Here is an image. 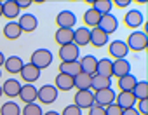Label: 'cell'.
<instances>
[{
    "label": "cell",
    "mask_w": 148,
    "mask_h": 115,
    "mask_svg": "<svg viewBox=\"0 0 148 115\" xmlns=\"http://www.w3.org/2000/svg\"><path fill=\"white\" fill-rule=\"evenodd\" d=\"M89 37H91V30L86 26H80L77 30H73V44H75L79 49L89 44Z\"/></svg>",
    "instance_id": "cell-17"
},
{
    "label": "cell",
    "mask_w": 148,
    "mask_h": 115,
    "mask_svg": "<svg viewBox=\"0 0 148 115\" xmlns=\"http://www.w3.org/2000/svg\"><path fill=\"white\" fill-rule=\"evenodd\" d=\"M124 21H125V26H129V28H138V26H141V25L145 23V16H143L141 11L131 9V11L125 14Z\"/></svg>",
    "instance_id": "cell-14"
},
{
    "label": "cell",
    "mask_w": 148,
    "mask_h": 115,
    "mask_svg": "<svg viewBox=\"0 0 148 115\" xmlns=\"http://www.w3.org/2000/svg\"><path fill=\"white\" fill-rule=\"evenodd\" d=\"M37 99L42 105H51L58 99V89L52 84H44L38 91H37Z\"/></svg>",
    "instance_id": "cell-4"
},
{
    "label": "cell",
    "mask_w": 148,
    "mask_h": 115,
    "mask_svg": "<svg viewBox=\"0 0 148 115\" xmlns=\"http://www.w3.org/2000/svg\"><path fill=\"white\" fill-rule=\"evenodd\" d=\"M136 82H138V79H136L132 73H129V75H124V77H120V79L117 80V86H119L120 92H122V91H129V92H131V91L134 89Z\"/></svg>",
    "instance_id": "cell-29"
},
{
    "label": "cell",
    "mask_w": 148,
    "mask_h": 115,
    "mask_svg": "<svg viewBox=\"0 0 148 115\" xmlns=\"http://www.w3.org/2000/svg\"><path fill=\"white\" fill-rule=\"evenodd\" d=\"M79 65H80V72L87 73V75H94L96 68H98V57L92 54H86L82 57H79Z\"/></svg>",
    "instance_id": "cell-7"
},
{
    "label": "cell",
    "mask_w": 148,
    "mask_h": 115,
    "mask_svg": "<svg viewBox=\"0 0 148 115\" xmlns=\"http://www.w3.org/2000/svg\"><path fill=\"white\" fill-rule=\"evenodd\" d=\"M75 23H77V16L73 14L71 11H68V9L58 12V16H56V25H58V28H68V30H73Z\"/></svg>",
    "instance_id": "cell-6"
},
{
    "label": "cell",
    "mask_w": 148,
    "mask_h": 115,
    "mask_svg": "<svg viewBox=\"0 0 148 115\" xmlns=\"http://www.w3.org/2000/svg\"><path fill=\"white\" fill-rule=\"evenodd\" d=\"M96 73H98V75H103V77H110V79H112V60H108V57H101V60H98Z\"/></svg>",
    "instance_id": "cell-32"
},
{
    "label": "cell",
    "mask_w": 148,
    "mask_h": 115,
    "mask_svg": "<svg viewBox=\"0 0 148 115\" xmlns=\"http://www.w3.org/2000/svg\"><path fill=\"white\" fill-rule=\"evenodd\" d=\"M2 16H5L7 19H16L19 16V7L16 5V0L2 2Z\"/></svg>",
    "instance_id": "cell-21"
},
{
    "label": "cell",
    "mask_w": 148,
    "mask_h": 115,
    "mask_svg": "<svg viewBox=\"0 0 148 115\" xmlns=\"http://www.w3.org/2000/svg\"><path fill=\"white\" fill-rule=\"evenodd\" d=\"M91 7L94 11H98L101 16H105V14H110V11L113 7V2L112 0H94V2H91Z\"/></svg>",
    "instance_id": "cell-31"
},
{
    "label": "cell",
    "mask_w": 148,
    "mask_h": 115,
    "mask_svg": "<svg viewBox=\"0 0 148 115\" xmlns=\"http://www.w3.org/2000/svg\"><path fill=\"white\" fill-rule=\"evenodd\" d=\"M89 44H92L94 47H103L108 44V35L105 31H101L98 26L91 30V37H89Z\"/></svg>",
    "instance_id": "cell-20"
},
{
    "label": "cell",
    "mask_w": 148,
    "mask_h": 115,
    "mask_svg": "<svg viewBox=\"0 0 148 115\" xmlns=\"http://www.w3.org/2000/svg\"><path fill=\"white\" fill-rule=\"evenodd\" d=\"M30 63L33 66H37L40 72L45 70L47 66H51L52 63V52L49 49H35L32 52V57H30Z\"/></svg>",
    "instance_id": "cell-1"
},
{
    "label": "cell",
    "mask_w": 148,
    "mask_h": 115,
    "mask_svg": "<svg viewBox=\"0 0 148 115\" xmlns=\"http://www.w3.org/2000/svg\"><path fill=\"white\" fill-rule=\"evenodd\" d=\"M44 115H61L59 112H54V110H49V112H45Z\"/></svg>",
    "instance_id": "cell-43"
},
{
    "label": "cell",
    "mask_w": 148,
    "mask_h": 115,
    "mask_svg": "<svg viewBox=\"0 0 148 115\" xmlns=\"http://www.w3.org/2000/svg\"><path fill=\"white\" fill-rule=\"evenodd\" d=\"M23 35V31H21V28H19V25L16 23V21H9L5 26H4V37L7 38V40H16V38H19Z\"/></svg>",
    "instance_id": "cell-26"
},
{
    "label": "cell",
    "mask_w": 148,
    "mask_h": 115,
    "mask_svg": "<svg viewBox=\"0 0 148 115\" xmlns=\"http://www.w3.org/2000/svg\"><path fill=\"white\" fill-rule=\"evenodd\" d=\"M61 115H82V110L79 106H75V105H68V106H64Z\"/></svg>",
    "instance_id": "cell-35"
},
{
    "label": "cell",
    "mask_w": 148,
    "mask_h": 115,
    "mask_svg": "<svg viewBox=\"0 0 148 115\" xmlns=\"http://www.w3.org/2000/svg\"><path fill=\"white\" fill-rule=\"evenodd\" d=\"M37 87L33 86V84H25V86H21V89H19V99L25 103V105H30V103H35V99H37Z\"/></svg>",
    "instance_id": "cell-13"
},
{
    "label": "cell",
    "mask_w": 148,
    "mask_h": 115,
    "mask_svg": "<svg viewBox=\"0 0 148 115\" xmlns=\"http://www.w3.org/2000/svg\"><path fill=\"white\" fill-rule=\"evenodd\" d=\"M54 40H56V44H59V47L66 45V44H71L73 42V30L58 28V31L54 33Z\"/></svg>",
    "instance_id": "cell-24"
},
{
    "label": "cell",
    "mask_w": 148,
    "mask_h": 115,
    "mask_svg": "<svg viewBox=\"0 0 148 115\" xmlns=\"http://www.w3.org/2000/svg\"><path fill=\"white\" fill-rule=\"evenodd\" d=\"M98 28H99L101 31H105V33L110 37V33H115V31H117V28H119V19H117L113 14H105V16H101V21H99Z\"/></svg>",
    "instance_id": "cell-10"
},
{
    "label": "cell",
    "mask_w": 148,
    "mask_h": 115,
    "mask_svg": "<svg viewBox=\"0 0 148 115\" xmlns=\"http://www.w3.org/2000/svg\"><path fill=\"white\" fill-rule=\"evenodd\" d=\"M89 115H106V113H105V108H103V106L92 105V106L89 108Z\"/></svg>",
    "instance_id": "cell-38"
},
{
    "label": "cell",
    "mask_w": 148,
    "mask_h": 115,
    "mask_svg": "<svg viewBox=\"0 0 148 115\" xmlns=\"http://www.w3.org/2000/svg\"><path fill=\"white\" fill-rule=\"evenodd\" d=\"M105 113H106V115H122V108H120L119 105L112 103V105H108V106L105 108Z\"/></svg>",
    "instance_id": "cell-36"
},
{
    "label": "cell",
    "mask_w": 148,
    "mask_h": 115,
    "mask_svg": "<svg viewBox=\"0 0 148 115\" xmlns=\"http://www.w3.org/2000/svg\"><path fill=\"white\" fill-rule=\"evenodd\" d=\"M4 63H5V56H4L2 51H0V66H4Z\"/></svg>",
    "instance_id": "cell-42"
},
{
    "label": "cell",
    "mask_w": 148,
    "mask_h": 115,
    "mask_svg": "<svg viewBox=\"0 0 148 115\" xmlns=\"http://www.w3.org/2000/svg\"><path fill=\"white\" fill-rule=\"evenodd\" d=\"M0 115H21V108L14 101H7L0 106Z\"/></svg>",
    "instance_id": "cell-33"
},
{
    "label": "cell",
    "mask_w": 148,
    "mask_h": 115,
    "mask_svg": "<svg viewBox=\"0 0 148 115\" xmlns=\"http://www.w3.org/2000/svg\"><path fill=\"white\" fill-rule=\"evenodd\" d=\"M110 87H112V79L110 77H103V75H98V73H94L91 77V89L94 92L103 91V89H110Z\"/></svg>",
    "instance_id": "cell-19"
},
{
    "label": "cell",
    "mask_w": 148,
    "mask_h": 115,
    "mask_svg": "<svg viewBox=\"0 0 148 115\" xmlns=\"http://www.w3.org/2000/svg\"><path fill=\"white\" fill-rule=\"evenodd\" d=\"M23 115H44L42 112V106L37 105V103H30V105H25V108L21 110Z\"/></svg>",
    "instance_id": "cell-34"
},
{
    "label": "cell",
    "mask_w": 148,
    "mask_h": 115,
    "mask_svg": "<svg viewBox=\"0 0 148 115\" xmlns=\"http://www.w3.org/2000/svg\"><path fill=\"white\" fill-rule=\"evenodd\" d=\"M0 16H2V2H0Z\"/></svg>",
    "instance_id": "cell-44"
},
{
    "label": "cell",
    "mask_w": 148,
    "mask_h": 115,
    "mask_svg": "<svg viewBox=\"0 0 148 115\" xmlns=\"http://www.w3.org/2000/svg\"><path fill=\"white\" fill-rule=\"evenodd\" d=\"M112 103H115V91H113L112 87H110V89H103V91L94 92V105L106 108V106L112 105Z\"/></svg>",
    "instance_id": "cell-9"
},
{
    "label": "cell",
    "mask_w": 148,
    "mask_h": 115,
    "mask_svg": "<svg viewBox=\"0 0 148 115\" xmlns=\"http://www.w3.org/2000/svg\"><path fill=\"white\" fill-rule=\"evenodd\" d=\"M79 56H80V49L75 44H66L59 47V60L61 63H71V61H79Z\"/></svg>",
    "instance_id": "cell-3"
},
{
    "label": "cell",
    "mask_w": 148,
    "mask_h": 115,
    "mask_svg": "<svg viewBox=\"0 0 148 115\" xmlns=\"http://www.w3.org/2000/svg\"><path fill=\"white\" fill-rule=\"evenodd\" d=\"M16 5L19 7V11L21 9H26V7L32 5V0H16Z\"/></svg>",
    "instance_id": "cell-39"
},
{
    "label": "cell",
    "mask_w": 148,
    "mask_h": 115,
    "mask_svg": "<svg viewBox=\"0 0 148 115\" xmlns=\"http://www.w3.org/2000/svg\"><path fill=\"white\" fill-rule=\"evenodd\" d=\"M2 94H4V92H2V86H0V96H2Z\"/></svg>",
    "instance_id": "cell-45"
},
{
    "label": "cell",
    "mask_w": 148,
    "mask_h": 115,
    "mask_svg": "<svg viewBox=\"0 0 148 115\" xmlns=\"http://www.w3.org/2000/svg\"><path fill=\"white\" fill-rule=\"evenodd\" d=\"M73 105L79 106L80 110H89L94 105V92L92 91H77Z\"/></svg>",
    "instance_id": "cell-5"
},
{
    "label": "cell",
    "mask_w": 148,
    "mask_h": 115,
    "mask_svg": "<svg viewBox=\"0 0 148 115\" xmlns=\"http://www.w3.org/2000/svg\"><path fill=\"white\" fill-rule=\"evenodd\" d=\"M115 5L119 9H124V7H129L131 5V0H115Z\"/></svg>",
    "instance_id": "cell-40"
},
{
    "label": "cell",
    "mask_w": 148,
    "mask_h": 115,
    "mask_svg": "<svg viewBox=\"0 0 148 115\" xmlns=\"http://www.w3.org/2000/svg\"><path fill=\"white\" fill-rule=\"evenodd\" d=\"M19 89H21V84L18 82V79H7L2 86V92L7 94L9 98H16L19 94Z\"/></svg>",
    "instance_id": "cell-25"
},
{
    "label": "cell",
    "mask_w": 148,
    "mask_h": 115,
    "mask_svg": "<svg viewBox=\"0 0 148 115\" xmlns=\"http://www.w3.org/2000/svg\"><path fill=\"white\" fill-rule=\"evenodd\" d=\"M23 60L19 56H9V57H5V63H4V68H5V72L7 73H11V75H16V73H19L21 72V68H23Z\"/></svg>",
    "instance_id": "cell-18"
},
{
    "label": "cell",
    "mask_w": 148,
    "mask_h": 115,
    "mask_svg": "<svg viewBox=\"0 0 148 115\" xmlns=\"http://www.w3.org/2000/svg\"><path fill=\"white\" fill-rule=\"evenodd\" d=\"M58 73H63V75H68V77H77L80 73V65H79V61L59 63V72Z\"/></svg>",
    "instance_id": "cell-27"
},
{
    "label": "cell",
    "mask_w": 148,
    "mask_h": 115,
    "mask_svg": "<svg viewBox=\"0 0 148 115\" xmlns=\"http://www.w3.org/2000/svg\"><path fill=\"white\" fill-rule=\"evenodd\" d=\"M115 105H119L122 110H127V108H134L136 105V98L132 96V92L129 91H122L115 96Z\"/></svg>",
    "instance_id": "cell-16"
},
{
    "label": "cell",
    "mask_w": 148,
    "mask_h": 115,
    "mask_svg": "<svg viewBox=\"0 0 148 115\" xmlns=\"http://www.w3.org/2000/svg\"><path fill=\"white\" fill-rule=\"evenodd\" d=\"M132 96L136 98V101H141V99H148V82L146 80H138L134 89L131 91Z\"/></svg>",
    "instance_id": "cell-28"
},
{
    "label": "cell",
    "mask_w": 148,
    "mask_h": 115,
    "mask_svg": "<svg viewBox=\"0 0 148 115\" xmlns=\"http://www.w3.org/2000/svg\"><path fill=\"white\" fill-rule=\"evenodd\" d=\"M146 44H148L146 31H139V30L132 31V33L127 37V42H125L127 49H129V51H136V52L145 51V49H146Z\"/></svg>",
    "instance_id": "cell-2"
},
{
    "label": "cell",
    "mask_w": 148,
    "mask_h": 115,
    "mask_svg": "<svg viewBox=\"0 0 148 115\" xmlns=\"http://www.w3.org/2000/svg\"><path fill=\"white\" fill-rule=\"evenodd\" d=\"M19 75H21V79L26 84H33V82H37L40 79V70L37 66H33L32 63H25L21 72H19Z\"/></svg>",
    "instance_id": "cell-11"
},
{
    "label": "cell",
    "mask_w": 148,
    "mask_h": 115,
    "mask_svg": "<svg viewBox=\"0 0 148 115\" xmlns=\"http://www.w3.org/2000/svg\"><path fill=\"white\" fill-rule=\"evenodd\" d=\"M108 52L115 60H125V56L129 54V49L124 40H113L108 44Z\"/></svg>",
    "instance_id": "cell-8"
},
{
    "label": "cell",
    "mask_w": 148,
    "mask_h": 115,
    "mask_svg": "<svg viewBox=\"0 0 148 115\" xmlns=\"http://www.w3.org/2000/svg\"><path fill=\"white\" fill-rule=\"evenodd\" d=\"M18 25H19L21 31L32 33V31H35V30H37L38 21H37V16H33V14H21V16H19Z\"/></svg>",
    "instance_id": "cell-12"
},
{
    "label": "cell",
    "mask_w": 148,
    "mask_h": 115,
    "mask_svg": "<svg viewBox=\"0 0 148 115\" xmlns=\"http://www.w3.org/2000/svg\"><path fill=\"white\" fill-rule=\"evenodd\" d=\"M52 86L58 89V92H59V91H71V89H73V77L58 73V77L54 79V84H52Z\"/></svg>",
    "instance_id": "cell-22"
},
{
    "label": "cell",
    "mask_w": 148,
    "mask_h": 115,
    "mask_svg": "<svg viewBox=\"0 0 148 115\" xmlns=\"http://www.w3.org/2000/svg\"><path fill=\"white\" fill-rule=\"evenodd\" d=\"M91 77L87 73H79L77 77H73V87L77 91H91Z\"/></svg>",
    "instance_id": "cell-23"
},
{
    "label": "cell",
    "mask_w": 148,
    "mask_h": 115,
    "mask_svg": "<svg viewBox=\"0 0 148 115\" xmlns=\"http://www.w3.org/2000/svg\"><path fill=\"white\" fill-rule=\"evenodd\" d=\"M131 73V63L127 60H115L112 61V77H124V75H129Z\"/></svg>",
    "instance_id": "cell-15"
},
{
    "label": "cell",
    "mask_w": 148,
    "mask_h": 115,
    "mask_svg": "<svg viewBox=\"0 0 148 115\" xmlns=\"http://www.w3.org/2000/svg\"><path fill=\"white\" fill-rule=\"evenodd\" d=\"M138 112H139V115L143 113V115H148V99H141V101H138V108H136Z\"/></svg>",
    "instance_id": "cell-37"
},
{
    "label": "cell",
    "mask_w": 148,
    "mask_h": 115,
    "mask_svg": "<svg viewBox=\"0 0 148 115\" xmlns=\"http://www.w3.org/2000/svg\"><path fill=\"white\" fill-rule=\"evenodd\" d=\"M99 21H101V14H99L98 11H94L92 7L87 9V11L84 12V23H86V28H87V26L96 28V26L99 25Z\"/></svg>",
    "instance_id": "cell-30"
},
{
    "label": "cell",
    "mask_w": 148,
    "mask_h": 115,
    "mask_svg": "<svg viewBox=\"0 0 148 115\" xmlns=\"http://www.w3.org/2000/svg\"><path fill=\"white\" fill-rule=\"evenodd\" d=\"M122 115H139V112L136 108H127V110H122Z\"/></svg>",
    "instance_id": "cell-41"
},
{
    "label": "cell",
    "mask_w": 148,
    "mask_h": 115,
    "mask_svg": "<svg viewBox=\"0 0 148 115\" xmlns=\"http://www.w3.org/2000/svg\"><path fill=\"white\" fill-rule=\"evenodd\" d=\"M0 77H2V70H0Z\"/></svg>",
    "instance_id": "cell-46"
}]
</instances>
